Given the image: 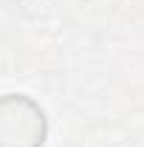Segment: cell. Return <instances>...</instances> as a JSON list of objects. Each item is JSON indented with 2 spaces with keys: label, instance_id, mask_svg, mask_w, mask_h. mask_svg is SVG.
<instances>
[{
  "label": "cell",
  "instance_id": "6da1fadb",
  "mask_svg": "<svg viewBox=\"0 0 144 147\" xmlns=\"http://www.w3.org/2000/svg\"><path fill=\"white\" fill-rule=\"evenodd\" d=\"M48 136V119L26 93L0 96V147H42Z\"/></svg>",
  "mask_w": 144,
  "mask_h": 147
}]
</instances>
